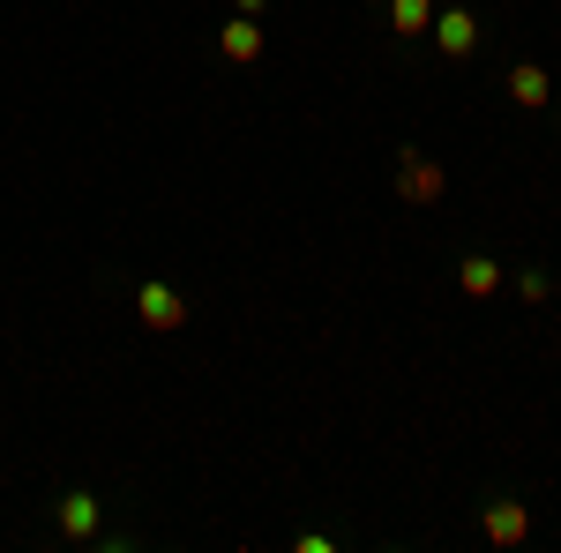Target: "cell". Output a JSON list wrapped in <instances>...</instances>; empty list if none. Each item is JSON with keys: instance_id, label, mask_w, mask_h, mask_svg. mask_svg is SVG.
Wrapping results in <instances>:
<instances>
[{"instance_id": "obj_1", "label": "cell", "mask_w": 561, "mask_h": 553, "mask_svg": "<svg viewBox=\"0 0 561 553\" xmlns=\"http://www.w3.org/2000/svg\"><path fill=\"white\" fill-rule=\"evenodd\" d=\"M449 195V172L434 165V158H420V150H404L397 158V203H412V210H434Z\"/></svg>"}, {"instance_id": "obj_2", "label": "cell", "mask_w": 561, "mask_h": 553, "mask_svg": "<svg viewBox=\"0 0 561 553\" xmlns=\"http://www.w3.org/2000/svg\"><path fill=\"white\" fill-rule=\"evenodd\" d=\"M479 539H486V546H524V539H531V509H524V502H486V509H479Z\"/></svg>"}, {"instance_id": "obj_3", "label": "cell", "mask_w": 561, "mask_h": 553, "mask_svg": "<svg viewBox=\"0 0 561 553\" xmlns=\"http://www.w3.org/2000/svg\"><path fill=\"white\" fill-rule=\"evenodd\" d=\"M135 322H142V330H180V322H187V299H180L173 285H142V292H135Z\"/></svg>"}, {"instance_id": "obj_4", "label": "cell", "mask_w": 561, "mask_h": 553, "mask_svg": "<svg viewBox=\"0 0 561 553\" xmlns=\"http://www.w3.org/2000/svg\"><path fill=\"white\" fill-rule=\"evenodd\" d=\"M434 45H442L449 60H472V53H479V15H472V8H449V15H434Z\"/></svg>"}, {"instance_id": "obj_5", "label": "cell", "mask_w": 561, "mask_h": 553, "mask_svg": "<svg viewBox=\"0 0 561 553\" xmlns=\"http://www.w3.org/2000/svg\"><path fill=\"white\" fill-rule=\"evenodd\" d=\"M217 53H225V60H240V68L262 60V23H255V15H232V23L217 31Z\"/></svg>"}, {"instance_id": "obj_6", "label": "cell", "mask_w": 561, "mask_h": 553, "mask_svg": "<svg viewBox=\"0 0 561 553\" xmlns=\"http://www.w3.org/2000/svg\"><path fill=\"white\" fill-rule=\"evenodd\" d=\"M510 97H517L524 113H539V105L554 97V76H547L539 60H524V68H510Z\"/></svg>"}, {"instance_id": "obj_7", "label": "cell", "mask_w": 561, "mask_h": 553, "mask_svg": "<svg viewBox=\"0 0 561 553\" xmlns=\"http://www.w3.org/2000/svg\"><path fill=\"white\" fill-rule=\"evenodd\" d=\"M60 539H98V494H60Z\"/></svg>"}, {"instance_id": "obj_8", "label": "cell", "mask_w": 561, "mask_h": 553, "mask_svg": "<svg viewBox=\"0 0 561 553\" xmlns=\"http://www.w3.org/2000/svg\"><path fill=\"white\" fill-rule=\"evenodd\" d=\"M389 31H397V38L434 31V0H389Z\"/></svg>"}, {"instance_id": "obj_9", "label": "cell", "mask_w": 561, "mask_h": 553, "mask_svg": "<svg viewBox=\"0 0 561 553\" xmlns=\"http://www.w3.org/2000/svg\"><path fill=\"white\" fill-rule=\"evenodd\" d=\"M457 285H465L472 299L502 292V262H486V255H465V269H457Z\"/></svg>"}, {"instance_id": "obj_10", "label": "cell", "mask_w": 561, "mask_h": 553, "mask_svg": "<svg viewBox=\"0 0 561 553\" xmlns=\"http://www.w3.org/2000/svg\"><path fill=\"white\" fill-rule=\"evenodd\" d=\"M517 292L531 299V307H539V299L554 292V277H547V269H517Z\"/></svg>"}, {"instance_id": "obj_11", "label": "cell", "mask_w": 561, "mask_h": 553, "mask_svg": "<svg viewBox=\"0 0 561 553\" xmlns=\"http://www.w3.org/2000/svg\"><path fill=\"white\" fill-rule=\"evenodd\" d=\"M262 8H270V0H232V15H262Z\"/></svg>"}]
</instances>
